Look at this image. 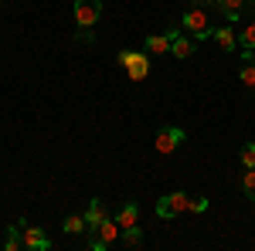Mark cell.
I'll return each instance as SVG.
<instances>
[{
  "mask_svg": "<svg viewBox=\"0 0 255 251\" xmlns=\"http://www.w3.org/2000/svg\"><path fill=\"white\" fill-rule=\"evenodd\" d=\"M116 61L126 68V75L133 78V82H143V78L150 75V61H146V55H143V51H119Z\"/></svg>",
  "mask_w": 255,
  "mask_h": 251,
  "instance_id": "1",
  "label": "cell"
},
{
  "mask_svg": "<svg viewBox=\"0 0 255 251\" xmlns=\"http://www.w3.org/2000/svg\"><path fill=\"white\" fill-rule=\"evenodd\" d=\"M184 27H187L197 41L211 38V24H208V10H204V7H191V10H184Z\"/></svg>",
  "mask_w": 255,
  "mask_h": 251,
  "instance_id": "2",
  "label": "cell"
},
{
  "mask_svg": "<svg viewBox=\"0 0 255 251\" xmlns=\"http://www.w3.org/2000/svg\"><path fill=\"white\" fill-rule=\"evenodd\" d=\"M187 204H191V197H187L184 190L163 193V197L157 200V214H160V217H167V221H170V217H177V214H184V211H187Z\"/></svg>",
  "mask_w": 255,
  "mask_h": 251,
  "instance_id": "3",
  "label": "cell"
},
{
  "mask_svg": "<svg viewBox=\"0 0 255 251\" xmlns=\"http://www.w3.org/2000/svg\"><path fill=\"white\" fill-rule=\"evenodd\" d=\"M102 17V0H75V24L79 27H96Z\"/></svg>",
  "mask_w": 255,
  "mask_h": 251,
  "instance_id": "4",
  "label": "cell"
},
{
  "mask_svg": "<svg viewBox=\"0 0 255 251\" xmlns=\"http://www.w3.org/2000/svg\"><path fill=\"white\" fill-rule=\"evenodd\" d=\"M20 238H24V248L27 251H48L51 248V241H48V234L41 231V228H27V221L20 217Z\"/></svg>",
  "mask_w": 255,
  "mask_h": 251,
  "instance_id": "5",
  "label": "cell"
},
{
  "mask_svg": "<svg viewBox=\"0 0 255 251\" xmlns=\"http://www.w3.org/2000/svg\"><path fill=\"white\" fill-rule=\"evenodd\" d=\"M184 143V129H177V126H163L157 133V139H153V146H157V153H174L177 146Z\"/></svg>",
  "mask_w": 255,
  "mask_h": 251,
  "instance_id": "6",
  "label": "cell"
},
{
  "mask_svg": "<svg viewBox=\"0 0 255 251\" xmlns=\"http://www.w3.org/2000/svg\"><path fill=\"white\" fill-rule=\"evenodd\" d=\"M106 217H109V214H106V204H102L99 197H92V204H89V211H85V228H89V231H96Z\"/></svg>",
  "mask_w": 255,
  "mask_h": 251,
  "instance_id": "7",
  "label": "cell"
},
{
  "mask_svg": "<svg viewBox=\"0 0 255 251\" xmlns=\"http://www.w3.org/2000/svg\"><path fill=\"white\" fill-rule=\"evenodd\" d=\"M197 48V38H184V34H174L170 41V51H174V58H191Z\"/></svg>",
  "mask_w": 255,
  "mask_h": 251,
  "instance_id": "8",
  "label": "cell"
},
{
  "mask_svg": "<svg viewBox=\"0 0 255 251\" xmlns=\"http://www.w3.org/2000/svg\"><path fill=\"white\" fill-rule=\"evenodd\" d=\"M116 221H119V228H133V224L139 221V207H136V200H126V204L119 207Z\"/></svg>",
  "mask_w": 255,
  "mask_h": 251,
  "instance_id": "9",
  "label": "cell"
},
{
  "mask_svg": "<svg viewBox=\"0 0 255 251\" xmlns=\"http://www.w3.org/2000/svg\"><path fill=\"white\" fill-rule=\"evenodd\" d=\"M211 41H218V48H225V51H235L238 34L232 27H218V31H211Z\"/></svg>",
  "mask_w": 255,
  "mask_h": 251,
  "instance_id": "10",
  "label": "cell"
},
{
  "mask_svg": "<svg viewBox=\"0 0 255 251\" xmlns=\"http://www.w3.org/2000/svg\"><path fill=\"white\" fill-rule=\"evenodd\" d=\"M215 7L221 10V14H225V17H228V24H232V20L242 17V7H245V0H215Z\"/></svg>",
  "mask_w": 255,
  "mask_h": 251,
  "instance_id": "11",
  "label": "cell"
},
{
  "mask_svg": "<svg viewBox=\"0 0 255 251\" xmlns=\"http://www.w3.org/2000/svg\"><path fill=\"white\" fill-rule=\"evenodd\" d=\"M146 51H150V55L170 51V34H153V38H146Z\"/></svg>",
  "mask_w": 255,
  "mask_h": 251,
  "instance_id": "12",
  "label": "cell"
},
{
  "mask_svg": "<svg viewBox=\"0 0 255 251\" xmlns=\"http://www.w3.org/2000/svg\"><path fill=\"white\" fill-rule=\"evenodd\" d=\"M123 245H126V248H139V245H143V231H139L136 224H133V228H123Z\"/></svg>",
  "mask_w": 255,
  "mask_h": 251,
  "instance_id": "13",
  "label": "cell"
},
{
  "mask_svg": "<svg viewBox=\"0 0 255 251\" xmlns=\"http://www.w3.org/2000/svg\"><path fill=\"white\" fill-rule=\"evenodd\" d=\"M3 248H7V251H17V248H24V238H20V224L7 228V241H3Z\"/></svg>",
  "mask_w": 255,
  "mask_h": 251,
  "instance_id": "14",
  "label": "cell"
},
{
  "mask_svg": "<svg viewBox=\"0 0 255 251\" xmlns=\"http://www.w3.org/2000/svg\"><path fill=\"white\" fill-rule=\"evenodd\" d=\"M85 231V214H72L65 221V234H82Z\"/></svg>",
  "mask_w": 255,
  "mask_h": 251,
  "instance_id": "15",
  "label": "cell"
},
{
  "mask_svg": "<svg viewBox=\"0 0 255 251\" xmlns=\"http://www.w3.org/2000/svg\"><path fill=\"white\" fill-rule=\"evenodd\" d=\"M242 167L245 170H255V143H245L242 146Z\"/></svg>",
  "mask_w": 255,
  "mask_h": 251,
  "instance_id": "16",
  "label": "cell"
},
{
  "mask_svg": "<svg viewBox=\"0 0 255 251\" xmlns=\"http://www.w3.org/2000/svg\"><path fill=\"white\" fill-rule=\"evenodd\" d=\"M238 38H242V48L255 51V20H252V24H245V31H242Z\"/></svg>",
  "mask_w": 255,
  "mask_h": 251,
  "instance_id": "17",
  "label": "cell"
},
{
  "mask_svg": "<svg viewBox=\"0 0 255 251\" xmlns=\"http://www.w3.org/2000/svg\"><path fill=\"white\" fill-rule=\"evenodd\" d=\"M242 190H245L249 200H255V170H245V176H242Z\"/></svg>",
  "mask_w": 255,
  "mask_h": 251,
  "instance_id": "18",
  "label": "cell"
},
{
  "mask_svg": "<svg viewBox=\"0 0 255 251\" xmlns=\"http://www.w3.org/2000/svg\"><path fill=\"white\" fill-rule=\"evenodd\" d=\"M242 85H245V88H255V65L252 61H245V68H242Z\"/></svg>",
  "mask_w": 255,
  "mask_h": 251,
  "instance_id": "19",
  "label": "cell"
},
{
  "mask_svg": "<svg viewBox=\"0 0 255 251\" xmlns=\"http://www.w3.org/2000/svg\"><path fill=\"white\" fill-rule=\"evenodd\" d=\"M75 41H79V44H92V41H96V31H92V27H79Z\"/></svg>",
  "mask_w": 255,
  "mask_h": 251,
  "instance_id": "20",
  "label": "cell"
},
{
  "mask_svg": "<svg viewBox=\"0 0 255 251\" xmlns=\"http://www.w3.org/2000/svg\"><path fill=\"white\" fill-rule=\"evenodd\" d=\"M187 211H191V214H204V211H208V200H204V197H194V200L187 204Z\"/></svg>",
  "mask_w": 255,
  "mask_h": 251,
  "instance_id": "21",
  "label": "cell"
},
{
  "mask_svg": "<svg viewBox=\"0 0 255 251\" xmlns=\"http://www.w3.org/2000/svg\"><path fill=\"white\" fill-rule=\"evenodd\" d=\"M201 3H215V0H201Z\"/></svg>",
  "mask_w": 255,
  "mask_h": 251,
  "instance_id": "22",
  "label": "cell"
},
{
  "mask_svg": "<svg viewBox=\"0 0 255 251\" xmlns=\"http://www.w3.org/2000/svg\"><path fill=\"white\" fill-rule=\"evenodd\" d=\"M245 3H255V0H245Z\"/></svg>",
  "mask_w": 255,
  "mask_h": 251,
  "instance_id": "23",
  "label": "cell"
}]
</instances>
